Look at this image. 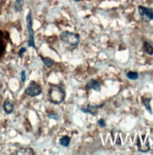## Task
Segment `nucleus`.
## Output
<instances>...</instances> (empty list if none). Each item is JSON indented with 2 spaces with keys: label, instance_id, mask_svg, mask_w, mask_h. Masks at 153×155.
Segmentation results:
<instances>
[{
  "label": "nucleus",
  "instance_id": "nucleus-15",
  "mask_svg": "<svg viewBox=\"0 0 153 155\" xmlns=\"http://www.w3.org/2000/svg\"><path fill=\"white\" fill-rule=\"evenodd\" d=\"M126 76H127L130 80H136L139 77V75L136 71H128L127 74H126Z\"/></svg>",
  "mask_w": 153,
  "mask_h": 155
},
{
  "label": "nucleus",
  "instance_id": "nucleus-13",
  "mask_svg": "<svg viewBox=\"0 0 153 155\" xmlns=\"http://www.w3.org/2000/svg\"><path fill=\"white\" fill-rule=\"evenodd\" d=\"M142 102H143V104H144V106H145L146 108H147V110L151 114L152 113V110H151V107H150V99L149 98H144L143 100H142Z\"/></svg>",
  "mask_w": 153,
  "mask_h": 155
},
{
  "label": "nucleus",
  "instance_id": "nucleus-11",
  "mask_svg": "<svg viewBox=\"0 0 153 155\" xmlns=\"http://www.w3.org/2000/svg\"><path fill=\"white\" fill-rule=\"evenodd\" d=\"M143 49L148 54H153V46L148 41H145L144 42V45H143Z\"/></svg>",
  "mask_w": 153,
  "mask_h": 155
},
{
  "label": "nucleus",
  "instance_id": "nucleus-8",
  "mask_svg": "<svg viewBox=\"0 0 153 155\" xmlns=\"http://www.w3.org/2000/svg\"><path fill=\"white\" fill-rule=\"evenodd\" d=\"M101 87H102V84L100 83V82L92 79V80H90L88 82L86 87V89H94V90L99 91L101 89Z\"/></svg>",
  "mask_w": 153,
  "mask_h": 155
},
{
  "label": "nucleus",
  "instance_id": "nucleus-12",
  "mask_svg": "<svg viewBox=\"0 0 153 155\" xmlns=\"http://www.w3.org/2000/svg\"><path fill=\"white\" fill-rule=\"evenodd\" d=\"M41 60H42V62H43V64L45 65L46 67H48V68L52 67L54 64H55V61H54V60H53L52 58H42Z\"/></svg>",
  "mask_w": 153,
  "mask_h": 155
},
{
  "label": "nucleus",
  "instance_id": "nucleus-3",
  "mask_svg": "<svg viewBox=\"0 0 153 155\" xmlns=\"http://www.w3.org/2000/svg\"><path fill=\"white\" fill-rule=\"evenodd\" d=\"M26 25H28V46L33 47L36 49V45H35V39H34V30H33V22H32V16L31 12H29L26 16Z\"/></svg>",
  "mask_w": 153,
  "mask_h": 155
},
{
  "label": "nucleus",
  "instance_id": "nucleus-7",
  "mask_svg": "<svg viewBox=\"0 0 153 155\" xmlns=\"http://www.w3.org/2000/svg\"><path fill=\"white\" fill-rule=\"evenodd\" d=\"M6 45H7V40L4 36V33L0 31V58H1L6 50Z\"/></svg>",
  "mask_w": 153,
  "mask_h": 155
},
{
  "label": "nucleus",
  "instance_id": "nucleus-19",
  "mask_svg": "<svg viewBox=\"0 0 153 155\" xmlns=\"http://www.w3.org/2000/svg\"><path fill=\"white\" fill-rule=\"evenodd\" d=\"M25 79H26L25 71H22V74H21V80H22V82H24V81H25Z\"/></svg>",
  "mask_w": 153,
  "mask_h": 155
},
{
  "label": "nucleus",
  "instance_id": "nucleus-14",
  "mask_svg": "<svg viewBox=\"0 0 153 155\" xmlns=\"http://www.w3.org/2000/svg\"><path fill=\"white\" fill-rule=\"evenodd\" d=\"M24 6V0H16L14 4V10L15 12H20Z\"/></svg>",
  "mask_w": 153,
  "mask_h": 155
},
{
  "label": "nucleus",
  "instance_id": "nucleus-9",
  "mask_svg": "<svg viewBox=\"0 0 153 155\" xmlns=\"http://www.w3.org/2000/svg\"><path fill=\"white\" fill-rule=\"evenodd\" d=\"M3 109L7 114H11L13 111V104L8 100H6L3 104Z\"/></svg>",
  "mask_w": 153,
  "mask_h": 155
},
{
  "label": "nucleus",
  "instance_id": "nucleus-5",
  "mask_svg": "<svg viewBox=\"0 0 153 155\" xmlns=\"http://www.w3.org/2000/svg\"><path fill=\"white\" fill-rule=\"evenodd\" d=\"M138 12L139 14L143 17H146L149 20L153 21V10L152 8H148L146 7H143V6H139L138 7Z\"/></svg>",
  "mask_w": 153,
  "mask_h": 155
},
{
  "label": "nucleus",
  "instance_id": "nucleus-10",
  "mask_svg": "<svg viewBox=\"0 0 153 155\" xmlns=\"http://www.w3.org/2000/svg\"><path fill=\"white\" fill-rule=\"evenodd\" d=\"M59 144L62 146V147H66V148L69 147L70 144V136H67V135L62 136L59 140Z\"/></svg>",
  "mask_w": 153,
  "mask_h": 155
},
{
  "label": "nucleus",
  "instance_id": "nucleus-4",
  "mask_svg": "<svg viewBox=\"0 0 153 155\" xmlns=\"http://www.w3.org/2000/svg\"><path fill=\"white\" fill-rule=\"evenodd\" d=\"M41 93V87L36 83L35 81L30 82V84L28 85V88L25 89V94L29 97H36Z\"/></svg>",
  "mask_w": 153,
  "mask_h": 155
},
{
  "label": "nucleus",
  "instance_id": "nucleus-2",
  "mask_svg": "<svg viewBox=\"0 0 153 155\" xmlns=\"http://www.w3.org/2000/svg\"><path fill=\"white\" fill-rule=\"evenodd\" d=\"M60 39L63 42L70 45L73 48L77 47L80 42V36L77 33L70 32V31L62 32L60 35Z\"/></svg>",
  "mask_w": 153,
  "mask_h": 155
},
{
  "label": "nucleus",
  "instance_id": "nucleus-17",
  "mask_svg": "<svg viewBox=\"0 0 153 155\" xmlns=\"http://www.w3.org/2000/svg\"><path fill=\"white\" fill-rule=\"evenodd\" d=\"M98 125L101 126V127H105L106 126V123H105V120L103 118H100V120H98Z\"/></svg>",
  "mask_w": 153,
  "mask_h": 155
},
{
  "label": "nucleus",
  "instance_id": "nucleus-18",
  "mask_svg": "<svg viewBox=\"0 0 153 155\" xmlns=\"http://www.w3.org/2000/svg\"><path fill=\"white\" fill-rule=\"evenodd\" d=\"M25 51H26V48H24V47H23V48H21L20 49V51H19V57L20 58H22L23 57V54H24V53H25Z\"/></svg>",
  "mask_w": 153,
  "mask_h": 155
},
{
  "label": "nucleus",
  "instance_id": "nucleus-1",
  "mask_svg": "<svg viewBox=\"0 0 153 155\" xmlns=\"http://www.w3.org/2000/svg\"><path fill=\"white\" fill-rule=\"evenodd\" d=\"M49 100L52 104H59L65 100L66 97V92L63 87L59 86H51L49 89V93H48Z\"/></svg>",
  "mask_w": 153,
  "mask_h": 155
},
{
  "label": "nucleus",
  "instance_id": "nucleus-6",
  "mask_svg": "<svg viewBox=\"0 0 153 155\" xmlns=\"http://www.w3.org/2000/svg\"><path fill=\"white\" fill-rule=\"evenodd\" d=\"M103 104L101 105H86V106H82L81 107V111L84 112V113H87V114H90L92 116L97 114V111L99 108H101Z\"/></svg>",
  "mask_w": 153,
  "mask_h": 155
},
{
  "label": "nucleus",
  "instance_id": "nucleus-16",
  "mask_svg": "<svg viewBox=\"0 0 153 155\" xmlns=\"http://www.w3.org/2000/svg\"><path fill=\"white\" fill-rule=\"evenodd\" d=\"M48 117L57 120H59V115H57V113H50V114H48Z\"/></svg>",
  "mask_w": 153,
  "mask_h": 155
}]
</instances>
